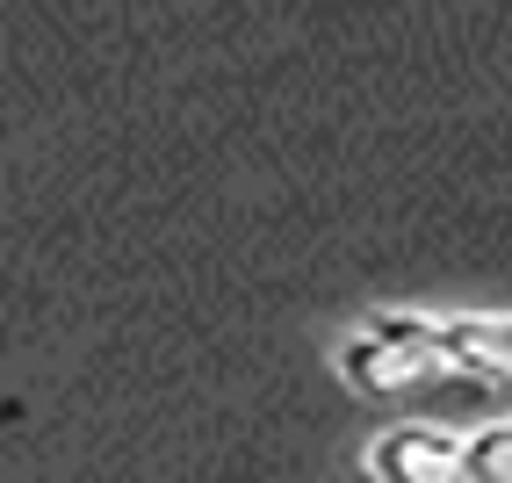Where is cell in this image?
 <instances>
[{"label":"cell","mask_w":512,"mask_h":483,"mask_svg":"<svg viewBox=\"0 0 512 483\" xmlns=\"http://www.w3.org/2000/svg\"><path fill=\"white\" fill-rule=\"evenodd\" d=\"M339 383L368 404H397V397H419L433 390L448 368V325L426 318V310H368V318L332 347Z\"/></svg>","instance_id":"obj_1"},{"label":"cell","mask_w":512,"mask_h":483,"mask_svg":"<svg viewBox=\"0 0 512 483\" xmlns=\"http://www.w3.org/2000/svg\"><path fill=\"white\" fill-rule=\"evenodd\" d=\"M462 455H469V433L404 419L361 447V483H462Z\"/></svg>","instance_id":"obj_2"},{"label":"cell","mask_w":512,"mask_h":483,"mask_svg":"<svg viewBox=\"0 0 512 483\" xmlns=\"http://www.w3.org/2000/svg\"><path fill=\"white\" fill-rule=\"evenodd\" d=\"M448 325V368L512 397V318H440Z\"/></svg>","instance_id":"obj_3"},{"label":"cell","mask_w":512,"mask_h":483,"mask_svg":"<svg viewBox=\"0 0 512 483\" xmlns=\"http://www.w3.org/2000/svg\"><path fill=\"white\" fill-rule=\"evenodd\" d=\"M462 483H512V419H498V426H476V433H469Z\"/></svg>","instance_id":"obj_4"}]
</instances>
